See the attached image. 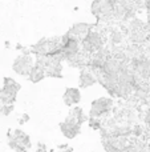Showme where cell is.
Instances as JSON below:
<instances>
[{
    "instance_id": "16",
    "label": "cell",
    "mask_w": 150,
    "mask_h": 152,
    "mask_svg": "<svg viewBox=\"0 0 150 152\" xmlns=\"http://www.w3.org/2000/svg\"><path fill=\"white\" fill-rule=\"evenodd\" d=\"M29 119H31V118H29L28 113H23V115H21V118L19 119V123L23 126V124H25L27 121H29Z\"/></svg>"
},
{
    "instance_id": "1",
    "label": "cell",
    "mask_w": 150,
    "mask_h": 152,
    "mask_svg": "<svg viewBox=\"0 0 150 152\" xmlns=\"http://www.w3.org/2000/svg\"><path fill=\"white\" fill-rule=\"evenodd\" d=\"M105 47V39L100 31L92 29L85 37L81 39V51L92 56Z\"/></svg>"
},
{
    "instance_id": "15",
    "label": "cell",
    "mask_w": 150,
    "mask_h": 152,
    "mask_svg": "<svg viewBox=\"0 0 150 152\" xmlns=\"http://www.w3.org/2000/svg\"><path fill=\"white\" fill-rule=\"evenodd\" d=\"M144 121H145V124L150 128V105H149L148 110H146V113H145V118H144Z\"/></svg>"
},
{
    "instance_id": "11",
    "label": "cell",
    "mask_w": 150,
    "mask_h": 152,
    "mask_svg": "<svg viewBox=\"0 0 150 152\" xmlns=\"http://www.w3.org/2000/svg\"><path fill=\"white\" fill-rule=\"evenodd\" d=\"M109 40H110L113 44H121L125 40V34L122 31H118V29H113L110 32V36H109Z\"/></svg>"
},
{
    "instance_id": "22",
    "label": "cell",
    "mask_w": 150,
    "mask_h": 152,
    "mask_svg": "<svg viewBox=\"0 0 150 152\" xmlns=\"http://www.w3.org/2000/svg\"><path fill=\"white\" fill-rule=\"evenodd\" d=\"M5 48H9V42H5Z\"/></svg>"
},
{
    "instance_id": "19",
    "label": "cell",
    "mask_w": 150,
    "mask_h": 152,
    "mask_svg": "<svg viewBox=\"0 0 150 152\" xmlns=\"http://www.w3.org/2000/svg\"><path fill=\"white\" fill-rule=\"evenodd\" d=\"M16 50H19V51H23L24 50V47H23V45H21V44H16Z\"/></svg>"
},
{
    "instance_id": "3",
    "label": "cell",
    "mask_w": 150,
    "mask_h": 152,
    "mask_svg": "<svg viewBox=\"0 0 150 152\" xmlns=\"http://www.w3.org/2000/svg\"><path fill=\"white\" fill-rule=\"evenodd\" d=\"M102 145L105 152H126L130 147L128 137L114 136L112 134L102 137Z\"/></svg>"
},
{
    "instance_id": "17",
    "label": "cell",
    "mask_w": 150,
    "mask_h": 152,
    "mask_svg": "<svg viewBox=\"0 0 150 152\" xmlns=\"http://www.w3.org/2000/svg\"><path fill=\"white\" fill-rule=\"evenodd\" d=\"M36 152H48V150H47V145L43 144V143H37Z\"/></svg>"
},
{
    "instance_id": "7",
    "label": "cell",
    "mask_w": 150,
    "mask_h": 152,
    "mask_svg": "<svg viewBox=\"0 0 150 152\" xmlns=\"http://www.w3.org/2000/svg\"><path fill=\"white\" fill-rule=\"evenodd\" d=\"M97 76L96 74L89 68V67H85V68L80 69V76H79V86L80 88H89V87L97 84Z\"/></svg>"
},
{
    "instance_id": "10",
    "label": "cell",
    "mask_w": 150,
    "mask_h": 152,
    "mask_svg": "<svg viewBox=\"0 0 150 152\" xmlns=\"http://www.w3.org/2000/svg\"><path fill=\"white\" fill-rule=\"evenodd\" d=\"M68 116H69V118H72V119H74V120H76L77 123L80 124V126H82L85 121L89 120V116L85 115L84 110H82L81 107H77V105H74V107L71 108Z\"/></svg>"
},
{
    "instance_id": "8",
    "label": "cell",
    "mask_w": 150,
    "mask_h": 152,
    "mask_svg": "<svg viewBox=\"0 0 150 152\" xmlns=\"http://www.w3.org/2000/svg\"><path fill=\"white\" fill-rule=\"evenodd\" d=\"M63 100H64V104L72 108L81 102V92H80L79 88L68 87L63 95Z\"/></svg>"
},
{
    "instance_id": "4",
    "label": "cell",
    "mask_w": 150,
    "mask_h": 152,
    "mask_svg": "<svg viewBox=\"0 0 150 152\" xmlns=\"http://www.w3.org/2000/svg\"><path fill=\"white\" fill-rule=\"evenodd\" d=\"M35 56L33 55H19L17 58L13 60L12 63V69L15 74L20 75V76H28L31 69L35 66Z\"/></svg>"
},
{
    "instance_id": "12",
    "label": "cell",
    "mask_w": 150,
    "mask_h": 152,
    "mask_svg": "<svg viewBox=\"0 0 150 152\" xmlns=\"http://www.w3.org/2000/svg\"><path fill=\"white\" fill-rule=\"evenodd\" d=\"M88 124H89V127L93 129V131H101V128H102V120H101V119L89 118Z\"/></svg>"
},
{
    "instance_id": "21",
    "label": "cell",
    "mask_w": 150,
    "mask_h": 152,
    "mask_svg": "<svg viewBox=\"0 0 150 152\" xmlns=\"http://www.w3.org/2000/svg\"><path fill=\"white\" fill-rule=\"evenodd\" d=\"M146 150H148V152H150V142L148 143V145H146Z\"/></svg>"
},
{
    "instance_id": "6",
    "label": "cell",
    "mask_w": 150,
    "mask_h": 152,
    "mask_svg": "<svg viewBox=\"0 0 150 152\" xmlns=\"http://www.w3.org/2000/svg\"><path fill=\"white\" fill-rule=\"evenodd\" d=\"M96 27V23H87V21H79V23H74L73 26L69 28V34L74 37H79L80 40L82 37H85L93 28Z\"/></svg>"
},
{
    "instance_id": "23",
    "label": "cell",
    "mask_w": 150,
    "mask_h": 152,
    "mask_svg": "<svg viewBox=\"0 0 150 152\" xmlns=\"http://www.w3.org/2000/svg\"><path fill=\"white\" fill-rule=\"evenodd\" d=\"M149 92H150V83H149Z\"/></svg>"
},
{
    "instance_id": "2",
    "label": "cell",
    "mask_w": 150,
    "mask_h": 152,
    "mask_svg": "<svg viewBox=\"0 0 150 152\" xmlns=\"http://www.w3.org/2000/svg\"><path fill=\"white\" fill-rule=\"evenodd\" d=\"M114 107V100L110 96L106 97H98V99L93 100L90 104V111H89V118H96V119H102L108 118L112 113Z\"/></svg>"
},
{
    "instance_id": "14",
    "label": "cell",
    "mask_w": 150,
    "mask_h": 152,
    "mask_svg": "<svg viewBox=\"0 0 150 152\" xmlns=\"http://www.w3.org/2000/svg\"><path fill=\"white\" fill-rule=\"evenodd\" d=\"M132 135H134V136H141V135H144L142 126H140V124H136L134 127H132Z\"/></svg>"
},
{
    "instance_id": "9",
    "label": "cell",
    "mask_w": 150,
    "mask_h": 152,
    "mask_svg": "<svg viewBox=\"0 0 150 152\" xmlns=\"http://www.w3.org/2000/svg\"><path fill=\"white\" fill-rule=\"evenodd\" d=\"M27 77H28V80L31 81V83L37 84V83H40V81L44 80V79L47 77V75H45L44 68H41V67H39V66L35 64L33 68L31 69V72H29V75L27 76Z\"/></svg>"
},
{
    "instance_id": "13",
    "label": "cell",
    "mask_w": 150,
    "mask_h": 152,
    "mask_svg": "<svg viewBox=\"0 0 150 152\" xmlns=\"http://www.w3.org/2000/svg\"><path fill=\"white\" fill-rule=\"evenodd\" d=\"M13 104H4L1 108H0V115H3V116H8V115H11V112L13 111Z\"/></svg>"
},
{
    "instance_id": "20",
    "label": "cell",
    "mask_w": 150,
    "mask_h": 152,
    "mask_svg": "<svg viewBox=\"0 0 150 152\" xmlns=\"http://www.w3.org/2000/svg\"><path fill=\"white\" fill-rule=\"evenodd\" d=\"M63 152H73V150H72V148H66V150H64Z\"/></svg>"
},
{
    "instance_id": "18",
    "label": "cell",
    "mask_w": 150,
    "mask_h": 152,
    "mask_svg": "<svg viewBox=\"0 0 150 152\" xmlns=\"http://www.w3.org/2000/svg\"><path fill=\"white\" fill-rule=\"evenodd\" d=\"M144 5H145V10L149 13L150 12V0H144Z\"/></svg>"
},
{
    "instance_id": "5",
    "label": "cell",
    "mask_w": 150,
    "mask_h": 152,
    "mask_svg": "<svg viewBox=\"0 0 150 152\" xmlns=\"http://www.w3.org/2000/svg\"><path fill=\"white\" fill-rule=\"evenodd\" d=\"M60 131L66 139L72 140L80 135V132H81V126H80L74 119L66 116L65 120L60 123Z\"/></svg>"
}]
</instances>
